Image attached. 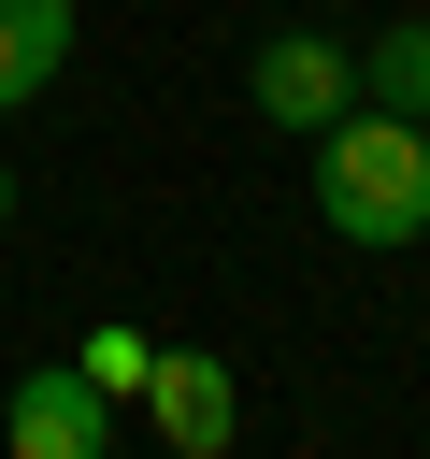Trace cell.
<instances>
[{
  "label": "cell",
  "mask_w": 430,
  "mask_h": 459,
  "mask_svg": "<svg viewBox=\"0 0 430 459\" xmlns=\"http://www.w3.org/2000/svg\"><path fill=\"white\" fill-rule=\"evenodd\" d=\"M358 100H387V115H430V14H387V29L358 43Z\"/></svg>",
  "instance_id": "obj_6"
},
{
  "label": "cell",
  "mask_w": 430,
  "mask_h": 459,
  "mask_svg": "<svg viewBox=\"0 0 430 459\" xmlns=\"http://www.w3.org/2000/svg\"><path fill=\"white\" fill-rule=\"evenodd\" d=\"M0 430H14V459H100V445H115V402H100L72 359H43V373L0 402Z\"/></svg>",
  "instance_id": "obj_4"
},
{
  "label": "cell",
  "mask_w": 430,
  "mask_h": 459,
  "mask_svg": "<svg viewBox=\"0 0 430 459\" xmlns=\"http://www.w3.org/2000/svg\"><path fill=\"white\" fill-rule=\"evenodd\" d=\"M129 402L158 416L172 459H229V445H244V387H229V359H201V344H158Z\"/></svg>",
  "instance_id": "obj_2"
},
{
  "label": "cell",
  "mask_w": 430,
  "mask_h": 459,
  "mask_svg": "<svg viewBox=\"0 0 430 459\" xmlns=\"http://www.w3.org/2000/svg\"><path fill=\"white\" fill-rule=\"evenodd\" d=\"M0 230H14V172H0Z\"/></svg>",
  "instance_id": "obj_8"
},
{
  "label": "cell",
  "mask_w": 430,
  "mask_h": 459,
  "mask_svg": "<svg viewBox=\"0 0 430 459\" xmlns=\"http://www.w3.org/2000/svg\"><path fill=\"white\" fill-rule=\"evenodd\" d=\"M315 215L344 244H416L430 230V115H387V100H344L315 129Z\"/></svg>",
  "instance_id": "obj_1"
},
{
  "label": "cell",
  "mask_w": 430,
  "mask_h": 459,
  "mask_svg": "<svg viewBox=\"0 0 430 459\" xmlns=\"http://www.w3.org/2000/svg\"><path fill=\"white\" fill-rule=\"evenodd\" d=\"M72 72V0H0V115H29Z\"/></svg>",
  "instance_id": "obj_5"
},
{
  "label": "cell",
  "mask_w": 430,
  "mask_h": 459,
  "mask_svg": "<svg viewBox=\"0 0 430 459\" xmlns=\"http://www.w3.org/2000/svg\"><path fill=\"white\" fill-rule=\"evenodd\" d=\"M143 359H158L143 330H86V359H72V373H86L100 402H129V387H143Z\"/></svg>",
  "instance_id": "obj_7"
},
{
  "label": "cell",
  "mask_w": 430,
  "mask_h": 459,
  "mask_svg": "<svg viewBox=\"0 0 430 459\" xmlns=\"http://www.w3.org/2000/svg\"><path fill=\"white\" fill-rule=\"evenodd\" d=\"M244 86H258V115H272V129H330V115L358 100V57H344V43H315V29H272Z\"/></svg>",
  "instance_id": "obj_3"
}]
</instances>
